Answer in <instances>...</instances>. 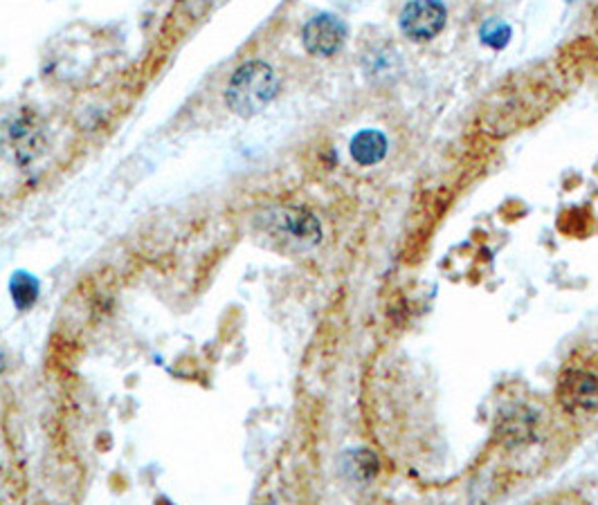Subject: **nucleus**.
<instances>
[{"mask_svg": "<svg viewBox=\"0 0 598 505\" xmlns=\"http://www.w3.org/2000/svg\"><path fill=\"white\" fill-rule=\"evenodd\" d=\"M277 90L279 81L273 67L252 61L232 75L225 90V101L229 111L239 117H254L277 97Z\"/></svg>", "mask_w": 598, "mask_h": 505, "instance_id": "f257e3e1", "label": "nucleus"}, {"mask_svg": "<svg viewBox=\"0 0 598 505\" xmlns=\"http://www.w3.org/2000/svg\"><path fill=\"white\" fill-rule=\"evenodd\" d=\"M448 12L441 0H410L401 12V29L410 41L425 43L444 29Z\"/></svg>", "mask_w": 598, "mask_h": 505, "instance_id": "f03ea898", "label": "nucleus"}, {"mask_svg": "<svg viewBox=\"0 0 598 505\" xmlns=\"http://www.w3.org/2000/svg\"><path fill=\"white\" fill-rule=\"evenodd\" d=\"M304 48L315 56L336 54L347 41V25L334 14H320L304 25Z\"/></svg>", "mask_w": 598, "mask_h": 505, "instance_id": "7ed1b4c3", "label": "nucleus"}, {"mask_svg": "<svg viewBox=\"0 0 598 505\" xmlns=\"http://www.w3.org/2000/svg\"><path fill=\"white\" fill-rule=\"evenodd\" d=\"M275 229L284 236H290L292 241H299L304 245H315L322 239L320 223L313 214L304 210H284L275 214Z\"/></svg>", "mask_w": 598, "mask_h": 505, "instance_id": "20e7f679", "label": "nucleus"}, {"mask_svg": "<svg viewBox=\"0 0 598 505\" xmlns=\"http://www.w3.org/2000/svg\"><path fill=\"white\" fill-rule=\"evenodd\" d=\"M598 400V382L594 376L587 374H570L564 378L560 387V402H564V407L578 412V409H589L594 407Z\"/></svg>", "mask_w": 598, "mask_h": 505, "instance_id": "39448f33", "label": "nucleus"}, {"mask_svg": "<svg viewBox=\"0 0 598 505\" xmlns=\"http://www.w3.org/2000/svg\"><path fill=\"white\" fill-rule=\"evenodd\" d=\"M387 155V138L381 130H360L351 140V157L362 164H378Z\"/></svg>", "mask_w": 598, "mask_h": 505, "instance_id": "423d86ee", "label": "nucleus"}, {"mask_svg": "<svg viewBox=\"0 0 598 505\" xmlns=\"http://www.w3.org/2000/svg\"><path fill=\"white\" fill-rule=\"evenodd\" d=\"M39 292H41L39 279L35 275L25 273V269H18V273L10 281V294H12V301L18 311H27L35 306V303L39 301Z\"/></svg>", "mask_w": 598, "mask_h": 505, "instance_id": "0eeeda50", "label": "nucleus"}, {"mask_svg": "<svg viewBox=\"0 0 598 505\" xmlns=\"http://www.w3.org/2000/svg\"><path fill=\"white\" fill-rule=\"evenodd\" d=\"M479 37H482L484 46H490L495 50H502L511 41V27L504 21H500V18H490V21H486L482 25Z\"/></svg>", "mask_w": 598, "mask_h": 505, "instance_id": "6e6552de", "label": "nucleus"}]
</instances>
